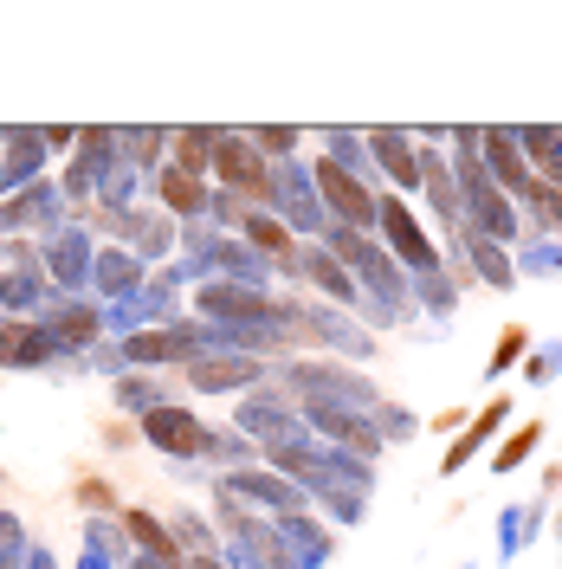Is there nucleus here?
Returning a JSON list of instances; mask_svg holds the SVG:
<instances>
[{
  "label": "nucleus",
  "mask_w": 562,
  "mask_h": 569,
  "mask_svg": "<svg viewBox=\"0 0 562 569\" xmlns=\"http://www.w3.org/2000/svg\"><path fill=\"white\" fill-rule=\"evenodd\" d=\"M149 440H162L169 453H201V447H208L201 421L181 415V408H155V415H149Z\"/></svg>",
  "instance_id": "nucleus-3"
},
{
  "label": "nucleus",
  "mask_w": 562,
  "mask_h": 569,
  "mask_svg": "<svg viewBox=\"0 0 562 569\" xmlns=\"http://www.w3.org/2000/svg\"><path fill=\"white\" fill-rule=\"evenodd\" d=\"M220 169L233 181H259V156H247L240 142H220Z\"/></svg>",
  "instance_id": "nucleus-8"
},
{
  "label": "nucleus",
  "mask_w": 562,
  "mask_h": 569,
  "mask_svg": "<svg viewBox=\"0 0 562 569\" xmlns=\"http://www.w3.org/2000/svg\"><path fill=\"white\" fill-rule=\"evenodd\" d=\"M485 142H492L498 181H504V188H524V156H518V137H504V130H498V137H485Z\"/></svg>",
  "instance_id": "nucleus-6"
},
{
  "label": "nucleus",
  "mask_w": 562,
  "mask_h": 569,
  "mask_svg": "<svg viewBox=\"0 0 562 569\" xmlns=\"http://www.w3.org/2000/svg\"><path fill=\"white\" fill-rule=\"evenodd\" d=\"M375 220H382V233H388V247H394V259H408V266H433V247H426V233L414 227L408 201H375Z\"/></svg>",
  "instance_id": "nucleus-2"
},
{
  "label": "nucleus",
  "mask_w": 562,
  "mask_h": 569,
  "mask_svg": "<svg viewBox=\"0 0 562 569\" xmlns=\"http://www.w3.org/2000/svg\"><path fill=\"white\" fill-rule=\"evenodd\" d=\"M311 279H317V284H330V291H337V298H355L350 272H343V266H337V259H311Z\"/></svg>",
  "instance_id": "nucleus-10"
},
{
  "label": "nucleus",
  "mask_w": 562,
  "mask_h": 569,
  "mask_svg": "<svg viewBox=\"0 0 562 569\" xmlns=\"http://www.w3.org/2000/svg\"><path fill=\"white\" fill-rule=\"evenodd\" d=\"M536 440H543V427H524V433H518V440H504V447H498V472H511V466H524V453L530 447H536Z\"/></svg>",
  "instance_id": "nucleus-9"
},
{
  "label": "nucleus",
  "mask_w": 562,
  "mask_h": 569,
  "mask_svg": "<svg viewBox=\"0 0 562 569\" xmlns=\"http://www.w3.org/2000/svg\"><path fill=\"white\" fill-rule=\"evenodd\" d=\"M291 142H298V130H265V137H259V149H272V156H279V149H291Z\"/></svg>",
  "instance_id": "nucleus-14"
},
{
  "label": "nucleus",
  "mask_w": 562,
  "mask_h": 569,
  "mask_svg": "<svg viewBox=\"0 0 562 569\" xmlns=\"http://www.w3.org/2000/svg\"><path fill=\"white\" fill-rule=\"evenodd\" d=\"M252 240H259V247H279V252H284V233H279V220H259V213H252Z\"/></svg>",
  "instance_id": "nucleus-13"
},
{
  "label": "nucleus",
  "mask_w": 562,
  "mask_h": 569,
  "mask_svg": "<svg viewBox=\"0 0 562 569\" xmlns=\"http://www.w3.org/2000/svg\"><path fill=\"white\" fill-rule=\"evenodd\" d=\"M317 188L330 194V208L350 220V233H355V227H375V201H369V188H362L350 169H337V162H317Z\"/></svg>",
  "instance_id": "nucleus-1"
},
{
  "label": "nucleus",
  "mask_w": 562,
  "mask_h": 569,
  "mask_svg": "<svg viewBox=\"0 0 562 569\" xmlns=\"http://www.w3.org/2000/svg\"><path fill=\"white\" fill-rule=\"evenodd\" d=\"M524 330H504V343H498V356H492V376H504V369H511V362H518V356H524Z\"/></svg>",
  "instance_id": "nucleus-11"
},
{
  "label": "nucleus",
  "mask_w": 562,
  "mask_h": 569,
  "mask_svg": "<svg viewBox=\"0 0 562 569\" xmlns=\"http://www.w3.org/2000/svg\"><path fill=\"white\" fill-rule=\"evenodd\" d=\"M375 149H382V162L394 169V181L401 188H414L421 181V156H408V137H394V130H382V137H369Z\"/></svg>",
  "instance_id": "nucleus-5"
},
{
  "label": "nucleus",
  "mask_w": 562,
  "mask_h": 569,
  "mask_svg": "<svg viewBox=\"0 0 562 569\" xmlns=\"http://www.w3.org/2000/svg\"><path fill=\"white\" fill-rule=\"evenodd\" d=\"M472 252H479V272H485L492 284H511V266H504V252H498L485 233H472Z\"/></svg>",
  "instance_id": "nucleus-7"
},
{
  "label": "nucleus",
  "mask_w": 562,
  "mask_h": 569,
  "mask_svg": "<svg viewBox=\"0 0 562 569\" xmlns=\"http://www.w3.org/2000/svg\"><path fill=\"white\" fill-rule=\"evenodd\" d=\"M504 408H511V401H492V408H485L479 421L465 427V433H459V440H453V453L440 460V472H459V466L472 460V453H479V447H485V440H492V433H498V421H504Z\"/></svg>",
  "instance_id": "nucleus-4"
},
{
  "label": "nucleus",
  "mask_w": 562,
  "mask_h": 569,
  "mask_svg": "<svg viewBox=\"0 0 562 569\" xmlns=\"http://www.w3.org/2000/svg\"><path fill=\"white\" fill-rule=\"evenodd\" d=\"M556 369H562V343H550V350H536V362H530V376H536V382H550Z\"/></svg>",
  "instance_id": "nucleus-12"
}]
</instances>
